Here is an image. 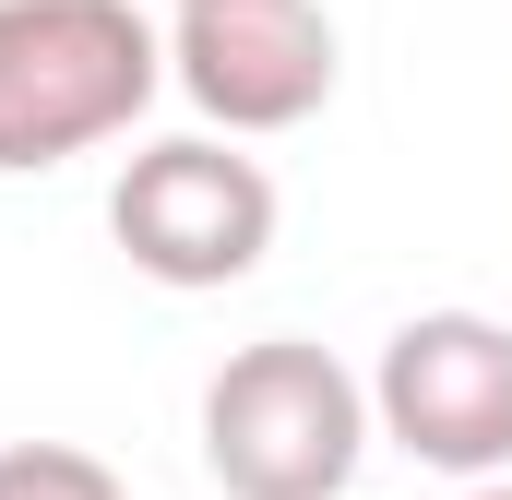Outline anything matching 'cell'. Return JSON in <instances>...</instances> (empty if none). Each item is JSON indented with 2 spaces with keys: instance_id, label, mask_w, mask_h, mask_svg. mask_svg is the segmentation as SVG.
Wrapping results in <instances>:
<instances>
[{
  "instance_id": "5",
  "label": "cell",
  "mask_w": 512,
  "mask_h": 500,
  "mask_svg": "<svg viewBox=\"0 0 512 500\" xmlns=\"http://www.w3.org/2000/svg\"><path fill=\"white\" fill-rule=\"evenodd\" d=\"M370 417L429 477H501L512 465V322L489 310H417L382 334Z\"/></svg>"
},
{
  "instance_id": "2",
  "label": "cell",
  "mask_w": 512,
  "mask_h": 500,
  "mask_svg": "<svg viewBox=\"0 0 512 500\" xmlns=\"http://www.w3.org/2000/svg\"><path fill=\"white\" fill-rule=\"evenodd\" d=\"M370 441V381L310 334H262L203 381V477L227 500H346Z\"/></svg>"
},
{
  "instance_id": "3",
  "label": "cell",
  "mask_w": 512,
  "mask_h": 500,
  "mask_svg": "<svg viewBox=\"0 0 512 500\" xmlns=\"http://www.w3.org/2000/svg\"><path fill=\"white\" fill-rule=\"evenodd\" d=\"M108 239L131 250V274H155L179 298L239 286L274 250V179H262V155H239V131H167V143L120 155Z\"/></svg>"
},
{
  "instance_id": "1",
  "label": "cell",
  "mask_w": 512,
  "mask_h": 500,
  "mask_svg": "<svg viewBox=\"0 0 512 500\" xmlns=\"http://www.w3.org/2000/svg\"><path fill=\"white\" fill-rule=\"evenodd\" d=\"M167 96V24L131 0H0V179L72 167Z\"/></svg>"
},
{
  "instance_id": "4",
  "label": "cell",
  "mask_w": 512,
  "mask_h": 500,
  "mask_svg": "<svg viewBox=\"0 0 512 500\" xmlns=\"http://www.w3.org/2000/svg\"><path fill=\"white\" fill-rule=\"evenodd\" d=\"M334 72H346V48H334L322 0H167V84L239 143L322 120Z\"/></svg>"
},
{
  "instance_id": "7",
  "label": "cell",
  "mask_w": 512,
  "mask_h": 500,
  "mask_svg": "<svg viewBox=\"0 0 512 500\" xmlns=\"http://www.w3.org/2000/svg\"><path fill=\"white\" fill-rule=\"evenodd\" d=\"M465 500H512V465H501V477H465Z\"/></svg>"
},
{
  "instance_id": "6",
  "label": "cell",
  "mask_w": 512,
  "mask_h": 500,
  "mask_svg": "<svg viewBox=\"0 0 512 500\" xmlns=\"http://www.w3.org/2000/svg\"><path fill=\"white\" fill-rule=\"evenodd\" d=\"M0 500H131L84 441H0Z\"/></svg>"
}]
</instances>
